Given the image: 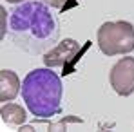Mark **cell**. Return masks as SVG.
<instances>
[{
  "instance_id": "11",
  "label": "cell",
  "mask_w": 134,
  "mask_h": 132,
  "mask_svg": "<svg viewBox=\"0 0 134 132\" xmlns=\"http://www.w3.org/2000/svg\"><path fill=\"white\" fill-rule=\"evenodd\" d=\"M7 2H11V4H22V2H25V0H7Z\"/></svg>"
},
{
  "instance_id": "3",
  "label": "cell",
  "mask_w": 134,
  "mask_h": 132,
  "mask_svg": "<svg viewBox=\"0 0 134 132\" xmlns=\"http://www.w3.org/2000/svg\"><path fill=\"white\" fill-rule=\"evenodd\" d=\"M98 47L105 56H118L134 51V25L125 20L105 22L96 33Z\"/></svg>"
},
{
  "instance_id": "4",
  "label": "cell",
  "mask_w": 134,
  "mask_h": 132,
  "mask_svg": "<svg viewBox=\"0 0 134 132\" xmlns=\"http://www.w3.org/2000/svg\"><path fill=\"white\" fill-rule=\"evenodd\" d=\"M80 53H82L80 44L72 38H65L44 54V64L45 67H51V69L60 67V69H64V74H71L72 64L78 60L76 56Z\"/></svg>"
},
{
  "instance_id": "2",
  "label": "cell",
  "mask_w": 134,
  "mask_h": 132,
  "mask_svg": "<svg viewBox=\"0 0 134 132\" xmlns=\"http://www.w3.org/2000/svg\"><path fill=\"white\" fill-rule=\"evenodd\" d=\"M62 80L51 67L33 69L22 82V98L36 118H51L62 112Z\"/></svg>"
},
{
  "instance_id": "8",
  "label": "cell",
  "mask_w": 134,
  "mask_h": 132,
  "mask_svg": "<svg viewBox=\"0 0 134 132\" xmlns=\"http://www.w3.org/2000/svg\"><path fill=\"white\" fill-rule=\"evenodd\" d=\"M47 118H42V119H38V121H35L36 125H45L49 130H65L67 123H82L83 119L82 118H78V116H65V118H62L58 123H49V121H45Z\"/></svg>"
},
{
  "instance_id": "1",
  "label": "cell",
  "mask_w": 134,
  "mask_h": 132,
  "mask_svg": "<svg viewBox=\"0 0 134 132\" xmlns=\"http://www.w3.org/2000/svg\"><path fill=\"white\" fill-rule=\"evenodd\" d=\"M9 35L18 49L42 54L58 44L60 24L44 0H25L11 11Z\"/></svg>"
},
{
  "instance_id": "9",
  "label": "cell",
  "mask_w": 134,
  "mask_h": 132,
  "mask_svg": "<svg viewBox=\"0 0 134 132\" xmlns=\"http://www.w3.org/2000/svg\"><path fill=\"white\" fill-rule=\"evenodd\" d=\"M49 7H56V9H69L72 5H76V0H44Z\"/></svg>"
},
{
  "instance_id": "6",
  "label": "cell",
  "mask_w": 134,
  "mask_h": 132,
  "mask_svg": "<svg viewBox=\"0 0 134 132\" xmlns=\"http://www.w3.org/2000/svg\"><path fill=\"white\" fill-rule=\"evenodd\" d=\"M20 80L16 76V72L9 71V69H2L0 71V101H13L18 92H20Z\"/></svg>"
},
{
  "instance_id": "7",
  "label": "cell",
  "mask_w": 134,
  "mask_h": 132,
  "mask_svg": "<svg viewBox=\"0 0 134 132\" xmlns=\"http://www.w3.org/2000/svg\"><path fill=\"white\" fill-rule=\"evenodd\" d=\"M0 116H2V121L9 127H20L27 118L25 110L16 103H4L0 109Z\"/></svg>"
},
{
  "instance_id": "5",
  "label": "cell",
  "mask_w": 134,
  "mask_h": 132,
  "mask_svg": "<svg viewBox=\"0 0 134 132\" xmlns=\"http://www.w3.org/2000/svg\"><path fill=\"white\" fill-rule=\"evenodd\" d=\"M109 82L116 94L131 96L134 92V56L120 58L109 72Z\"/></svg>"
},
{
  "instance_id": "10",
  "label": "cell",
  "mask_w": 134,
  "mask_h": 132,
  "mask_svg": "<svg viewBox=\"0 0 134 132\" xmlns=\"http://www.w3.org/2000/svg\"><path fill=\"white\" fill-rule=\"evenodd\" d=\"M18 130H25V132H31V130H35L33 129V125H20V129Z\"/></svg>"
}]
</instances>
